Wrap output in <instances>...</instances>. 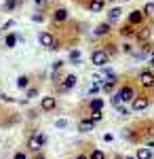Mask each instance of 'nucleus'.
<instances>
[{
  "mask_svg": "<svg viewBox=\"0 0 154 159\" xmlns=\"http://www.w3.org/2000/svg\"><path fill=\"white\" fill-rule=\"evenodd\" d=\"M38 43H40V47H45V49H59V43L55 40L53 32H47V30L38 34Z\"/></svg>",
  "mask_w": 154,
  "mask_h": 159,
  "instance_id": "f257e3e1",
  "label": "nucleus"
},
{
  "mask_svg": "<svg viewBox=\"0 0 154 159\" xmlns=\"http://www.w3.org/2000/svg\"><path fill=\"white\" fill-rule=\"evenodd\" d=\"M91 61H93L97 68H104L108 61H110V55H108L104 49H95L93 53H91Z\"/></svg>",
  "mask_w": 154,
  "mask_h": 159,
  "instance_id": "f03ea898",
  "label": "nucleus"
},
{
  "mask_svg": "<svg viewBox=\"0 0 154 159\" xmlns=\"http://www.w3.org/2000/svg\"><path fill=\"white\" fill-rule=\"evenodd\" d=\"M137 81H139L142 87L150 89V87H154V72L152 70H142V72L137 74Z\"/></svg>",
  "mask_w": 154,
  "mask_h": 159,
  "instance_id": "7ed1b4c3",
  "label": "nucleus"
},
{
  "mask_svg": "<svg viewBox=\"0 0 154 159\" xmlns=\"http://www.w3.org/2000/svg\"><path fill=\"white\" fill-rule=\"evenodd\" d=\"M45 142H47V138H45L42 134H34L30 140H28V148L36 153V151H40V148L45 147Z\"/></svg>",
  "mask_w": 154,
  "mask_h": 159,
  "instance_id": "20e7f679",
  "label": "nucleus"
},
{
  "mask_svg": "<svg viewBox=\"0 0 154 159\" xmlns=\"http://www.w3.org/2000/svg\"><path fill=\"white\" fill-rule=\"evenodd\" d=\"M152 36V28L150 25H139V30H135V40L137 43H148Z\"/></svg>",
  "mask_w": 154,
  "mask_h": 159,
  "instance_id": "39448f33",
  "label": "nucleus"
},
{
  "mask_svg": "<svg viewBox=\"0 0 154 159\" xmlns=\"http://www.w3.org/2000/svg\"><path fill=\"white\" fill-rule=\"evenodd\" d=\"M116 93H118L120 102H133V98H135V89L131 85H122L120 91H116Z\"/></svg>",
  "mask_w": 154,
  "mask_h": 159,
  "instance_id": "423d86ee",
  "label": "nucleus"
},
{
  "mask_svg": "<svg viewBox=\"0 0 154 159\" xmlns=\"http://www.w3.org/2000/svg\"><path fill=\"white\" fill-rule=\"evenodd\" d=\"M143 19H146V15H143V11H139V9H135V11L129 13V24L135 28V25H143Z\"/></svg>",
  "mask_w": 154,
  "mask_h": 159,
  "instance_id": "0eeeda50",
  "label": "nucleus"
},
{
  "mask_svg": "<svg viewBox=\"0 0 154 159\" xmlns=\"http://www.w3.org/2000/svg\"><path fill=\"white\" fill-rule=\"evenodd\" d=\"M148 104H150L148 96H135V98H133V110H135V112H137V110H146Z\"/></svg>",
  "mask_w": 154,
  "mask_h": 159,
  "instance_id": "6e6552de",
  "label": "nucleus"
},
{
  "mask_svg": "<svg viewBox=\"0 0 154 159\" xmlns=\"http://www.w3.org/2000/svg\"><path fill=\"white\" fill-rule=\"evenodd\" d=\"M68 17H70V11H68V9H63V7H59V9H55V11H53V21H55V24L66 21Z\"/></svg>",
  "mask_w": 154,
  "mask_h": 159,
  "instance_id": "1a4fd4ad",
  "label": "nucleus"
},
{
  "mask_svg": "<svg viewBox=\"0 0 154 159\" xmlns=\"http://www.w3.org/2000/svg\"><path fill=\"white\" fill-rule=\"evenodd\" d=\"M40 106H42V110H45V112H51V110L57 106V100L53 98V96H47V98H42Z\"/></svg>",
  "mask_w": 154,
  "mask_h": 159,
  "instance_id": "9d476101",
  "label": "nucleus"
},
{
  "mask_svg": "<svg viewBox=\"0 0 154 159\" xmlns=\"http://www.w3.org/2000/svg\"><path fill=\"white\" fill-rule=\"evenodd\" d=\"M89 11H93V13H99V11H104V7H106V0H89Z\"/></svg>",
  "mask_w": 154,
  "mask_h": 159,
  "instance_id": "9b49d317",
  "label": "nucleus"
},
{
  "mask_svg": "<svg viewBox=\"0 0 154 159\" xmlns=\"http://www.w3.org/2000/svg\"><path fill=\"white\" fill-rule=\"evenodd\" d=\"M74 85H76V76H74V74H68V76L63 79V85H61L59 89L61 91H68V89H72Z\"/></svg>",
  "mask_w": 154,
  "mask_h": 159,
  "instance_id": "f8f14e48",
  "label": "nucleus"
},
{
  "mask_svg": "<svg viewBox=\"0 0 154 159\" xmlns=\"http://www.w3.org/2000/svg\"><path fill=\"white\" fill-rule=\"evenodd\" d=\"M152 148L143 147V148H137V155H135V159H152Z\"/></svg>",
  "mask_w": 154,
  "mask_h": 159,
  "instance_id": "ddd939ff",
  "label": "nucleus"
},
{
  "mask_svg": "<svg viewBox=\"0 0 154 159\" xmlns=\"http://www.w3.org/2000/svg\"><path fill=\"white\" fill-rule=\"evenodd\" d=\"M110 24H99L97 25V30H95V36H108L110 34Z\"/></svg>",
  "mask_w": 154,
  "mask_h": 159,
  "instance_id": "4468645a",
  "label": "nucleus"
},
{
  "mask_svg": "<svg viewBox=\"0 0 154 159\" xmlns=\"http://www.w3.org/2000/svg\"><path fill=\"white\" fill-rule=\"evenodd\" d=\"M118 32H120V36H125V38H129V36H135V28H133L131 24L122 25V28H120Z\"/></svg>",
  "mask_w": 154,
  "mask_h": 159,
  "instance_id": "2eb2a0df",
  "label": "nucleus"
},
{
  "mask_svg": "<svg viewBox=\"0 0 154 159\" xmlns=\"http://www.w3.org/2000/svg\"><path fill=\"white\" fill-rule=\"evenodd\" d=\"M19 2H21V0H6V2L2 4V11H6V13L15 11V9L19 7Z\"/></svg>",
  "mask_w": 154,
  "mask_h": 159,
  "instance_id": "dca6fc26",
  "label": "nucleus"
},
{
  "mask_svg": "<svg viewBox=\"0 0 154 159\" xmlns=\"http://www.w3.org/2000/svg\"><path fill=\"white\" fill-rule=\"evenodd\" d=\"M91 112H99V110H104V100L101 98H95V100H91Z\"/></svg>",
  "mask_w": 154,
  "mask_h": 159,
  "instance_id": "f3484780",
  "label": "nucleus"
},
{
  "mask_svg": "<svg viewBox=\"0 0 154 159\" xmlns=\"http://www.w3.org/2000/svg\"><path fill=\"white\" fill-rule=\"evenodd\" d=\"M17 45V34L15 32H11V34H6V38H4V47H9V49H13Z\"/></svg>",
  "mask_w": 154,
  "mask_h": 159,
  "instance_id": "a211bd4d",
  "label": "nucleus"
},
{
  "mask_svg": "<svg viewBox=\"0 0 154 159\" xmlns=\"http://www.w3.org/2000/svg\"><path fill=\"white\" fill-rule=\"evenodd\" d=\"M93 127H95V123H91V121H80L78 123V132H83V134L93 132Z\"/></svg>",
  "mask_w": 154,
  "mask_h": 159,
  "instance_id": "6ab92c4d",
  "label": "nucleus"
},
{
  "mask_svg": "<svg viewBox=\"0 0 154 159\" xmlns=\"http://www.w3.org/2000/svg\"><path fill=\"white\" fill-rule=\"evenodd\" d=\"M120 15H122V9H112V11L108 13V17H110V21H118Z\"/></svg>",
  "mask_w": 154,
  "mask_h": 159,
  "instance_id": "aec40b11",
  "label": "nucleus"
},
{
  "mask_svg": "<svg viewBox=\"0 0 154 159\" xmlns=\"http://www.w3.org/2000/svg\"><path fill=\"white\" fill-rule=\"evenodd\" d=\"M28 83H30V76H19V79H17V87H19V89H25V87H28Z\"/></svg>",
  "mask_w": 154,
  "mask_h": 159,
  "instance_id": "412c9836",
  "label": "nucleus"
},
{
  "mask_svg": "<svg viewBox=\"0 0 154 159\" xmlns=\"http://www.w3.org/2000/svg\"><path fill=\"white\" fill-rule=\"evenodd\" d=\"M70 61H74V64H80V51H78V49H72V51H70Z\"/></svg>",
  "mask_w": 154,
  "mask_h": 159,
  "instance_id": "4be33fe9",
  "label": "nucleus"
},
{
  "mask_svg": "<svg viewBox=\"0 0 154 159\" xmlns=\"http://www.w3.org/2000/svg\"><path fill=\"white\" fill-rule=\"evenodd\" d=\"M101 119H104V110H99V112H91V119H89V121H91V123H99Z\"/></svg>",
  "mask_w": 154,
  "mask_h": 159,
  "instance_id": "5701e85b",
  "label": "nucleus"
},
{
  "mask_svg": "<svg viewBox=\"0 0 154 159\" xmlns=\"http://www.w3.org/2000/svg\"><path fill=\"white\" fill-rule=\"evenodd\" d=\"M143 15H150V17H154V2H148V4L143 7Z\"/></svg>",
  "mask_w": 154,
  "mask_h": 159,
  "instance_id": "b1692460",
  "label": "nucleus"
},
{
  "mask_svg": "<svg viewBox=\"0 0 154 159\" xmlns=\"http://www.w3.org/2000/svg\"><path fill=\"white\" fill-rule=\"evenodd\" d=\"M104 51H106L108 55H114V53H116V45H112V43H108L106 47H104Z\"/></svg>",
  "mask_w": 154,
  "mask_h": 159,
  "instance_id": "393cba45",
  "label": "nucleus"
},
{
  "mask_svg": "<svg viewBox=\"0 0 154 159\" xmlns=\"http://www.w3.org/2000/svg\"><path fill=\"white\" fill-rule=\"evenodd\" d=\"M36 96H38V87H30V89H28V93H25V98H28V100L36 98Z\"/></svg>",
  "mask_w": 154,
  "mask_h": 159,
  "instance_id": "a878e982",
  "label": "nucleus"
},
{
  "mask_svg": "<svg viewBox=\"0 0 154 159\" xmlns=\"http://www.w3.org/2000/svg\"><path fill=\"white\" fill-rule=\"evenodd\" d=\"M91 159H106V155H104L99 148H95L93 153H91Z\"/></svg>",
  "mask_w": 154,
  "mask_h": 159,
  "instance_id": "bb28decb",
  "label": "nucleus"
},
{
  "mask_svg": "<svg viewBox=\"0 0 154 159\" xmlns=\"http://www.w3.org/2000/svg\"><path fill=\"white\" fill-rule=\"evenodd\" d=\"M122 53H133V45L125 43V45H122Z\"/></svg>",
  "mask_w": 154,
  "mask_h": 159,
  "instance_id": "cd10ccee",
  "label": "nucleus"
},
{
  "mask_svg": "<svg viewBox=\"0 0 154 159\" xmlns=\"http://www.w3.org/2000/svg\"><path fill=\"white\" fill-rule=\"evenodd\" d=\"M97 91H99V85H95V83H93V85L89 87V91H87V93H89V96H93V93H97Z\"/></svg>",
  "mask_w": 154,
  "mask_h": 159,
  "instance_id": "c85d7f7f",
  "label": "nucleus"
},
{
  "mask_svg": "<svg viewBox=\"0 0 154 159\" xmlns=\"http://www.w3.org/2000/svg\"><path fill=\"white\" fill-rule=\"evenodd\" d=\"M55 125H57L59 129H63V127H68V121H66V119H59V121L55 123Z\"/></svg>",
  "mask_w": 154,
  "mask_h": 159,
  "instance_id": "c756f323",
  "label": "nucleus"
},
{
  "mask_svg": "<svg viewBox=\"0 0 154 159\" xmlns=\"http://www.w3.org/2000/svg\"><path fill=\"white\" fill-rule=\"evenodd\" d=\"M112 104H114L116 108L120 106V98H118V93H114V98H112Z\"/></svg>",
  "mask_w": 154,
  "mask_h": 159,
  "instance_id": "7c9ffc66",
  "label": "nucleus"
},
{
  "mask_svg": "<svg viewBox=\"0 0 154 159\" xmlns=\"http://www.w3.org/2000/svg\"><path fill=\"white\" fill-rule=\"evenodd\" d=\"M13 159H25V153H15V157Z\"/></svg>",
  "mask_w": 154,
  "mask_h": 159,
  "instance_id": "2f4dec72",
  "label": "nucleus"
},
{
  "mask_svg": "<svg viewBox=\"0 0 154 159\" xmlns=\"http://www.w3.org/2000/svg\"><path fill=\"white\" fill-rule=\"evenodd\" d=\"M118 115H120V117H127V110H125V108H120V106H118Z\"/></svg>",
  "mask_w": 154,
  "mask_h": 159,
  "instance_id": "473e14b6",
  "label": "nucleus"
},
{
  "mask_svg": "<svg viewBox=\"0 0 154 159\" xmlns=\"http://www.w3.org/2000/svg\"><path fill=\"white\" fill-rule=\"evenodd\" d=\"M76 159H87V155H78V157H76Z\"/></svg>",
  "mask_w": 154,
  "mask_h": 159,
  "instance_id": "72a5a7b5",
  "label": "nucleus"
},
{
  "mask_svg": "<svg viewBox=\"0 0 154 159\" xmlns=\"http://www.w3.org/2000/svg\"><path fill=\"white\" fill-rule=\"evenodd\" d=\"M34 2H36V4H42V2H45V0H34Z\"/></svg>",
  "mask_w": 154,
  "mask_h": 159,
  "instance_id": "f704fd0d",
  "label": "nucleus"
},
{
  "mask_svg": "<svg viewBox=\"0 0 154 159\" xmlns=\"http://www.w3.org/2000/svg\"><path fill=\"white\" fill-rule=\"evenodd\" d=\"M150 61H152V64H154V53H152V57H150Z\"/></svg>",
  "mask_w": 154,
  "mask_h": 159,
  "instance_id": "c9c22d12",
  "label": "nucleus"
},
{
  "mask_svg": "<svg viewBox=\"0 0 154 159\" xmlns=\"http://www.w3.org/2000/svg\"><path fill=\"white\" fill-rule=\"evenodd\" d=\"M2 32H4V30H2V25H0V34H2Z\"/></svg>",
  "mask_w": 154,
  "mask_h": 159,
  "instance_id": "e433bc0d",
  "label": "nucleus"
},
{
  "mask_svg": "<svg viewBox=\"0 0 154 159\" xmlns=\"http://www.w3.org/2000/svg\"><path fill=\"white\" fill-rule=\"evenodd\" d=\"M125 159H135V157H125Z\"/></svg>",
  "mask_w": 154,
  "mask_h": 159,
  "instance_id": "4c0bfd02",
  "label": "nucleus"
},
{
  "mask_svg": "<svg viewBox=\"0 0 154 159\" xmlns=\"http://www.w3.org/2000/svg\"><path fill=\"white\" fill-rule=\"evenodd\" d=\"M122 2H127V0H122Z\"/></svg>",
  "mask_w": 154,
  "mask_h": 159,
  "instance_id": "58836bf2",
  "label": "nucleus"
},
{
  "mask_svg": "<svg viewBox=\"0 0 154 159\" xmlns=\"http://www.w3.org/2000/svg\"><path fill=\"white\" fill-rule=\"evenodd\" d=\"M106 2H108V0H106Z\"/></svg>",
  "mask_w": 154,
  "mask_h": 159,
  "instance_id": "ea45409f",
  "label": "nucleus"
}]
</instances>
